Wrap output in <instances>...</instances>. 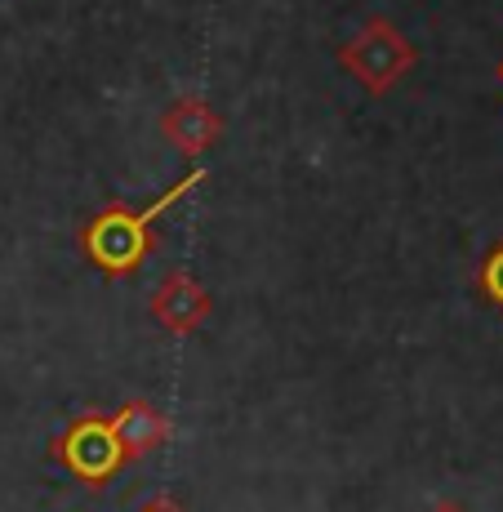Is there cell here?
Returning a JSON list of instances; mask_svg holds the SVG:
<instances>
[{"label": "cell", "mask_w": 503, "mask_h": 512, "mask_svg": "<svg viewBox=\"0 0 503 512\" xmlns=\"http://www.w3.org/2000/svg\"><path fill=\"white\" fill-rule=\"evenodd\" d=\"M223 130H228V125H223V116L214 112L201 94L174 98V103L161 112V139L170 143L174 152H183L187 161H196V156H205L210 147H219Z\"/></svg>", "instance_id": "cell-5"}, {"label": "cell", "mask_w": 503, "mask_h": 512, "mask_svg": "<svg viewBox=\"0 0 503 512\" xmlns=\"http://www.w3.org/2000/svg\"><path fill=\"white\" fill-rule=\"evenodd\" d=\"M45 459L58 464L76 486L90 490V495L107 490L125 468H130V455H125L121 437H116L112 415H103V410H85V415H76L54 441H49Z\"/></svg>", "instance_id": "cell-2"}, {"label": "cell", "mask_w": 503, "mask_h": 512, "mask_svg": "<svg viewBox=\"0 0 503 512\" xmlns=\"http://www.w3.org/2000/svg\"><path fill=\"white\" fill-rule=\"evenodd\" d=\"M201 183H205V170L201 165H192L183 179H174L161 196H156V201H147L143 210H130V205H121V201L103 205V210L90 214V219L81 223V232H76L81 254L94 263L98 272H103V277L130 281L134 272L156 254V245H161V236H156V219Z\"/></svg>", "instance_id": "cell-1"}, {"label": "cell", "mask_w": 503, "mask_h": 512, "mask_svg": "<svg viewBox=\"0 0 503 512\" xmlns=\"http://www.w3.org/2000/svg\"><path fill=\"white\" fill-rule=\"evenodd\" d=\"M419 49L410 45V36L397 23H388L383 14H374L361 23V32L348 45H339V67L361 85L370 98L392 94L401 81L414 72Z\"/></svg>", "instance_id": "cell-3"}, {"label": "cell", "mask_w": 503, "mask_h": 512, "mask_svg": "<svg viewBox=\"0 0 503 512\" xmlns=\"http://www.w3.org/2000/svg\"><path fill=\"white\" fill-rule=\"evenodd\" d=\"M428 512H468V508L455 504V499H446V504H437V508H428Z\"/></svg>", "instance_id": "cell-9"}, {"label": "cell", "mask_w": 503, "mask_h": 512, "mask_svg": "<svg viewBox=\"0 0 503 512\" xmlns=\"http://www.w3.org/2000/svg\"><path fill=\"white\" fill-rule=\"evenodd\" d=\"M134 512H187V508L174 495H152V499H143Z\"/></svg>", "instance_id": "cell-8"}, {"label": "cell", "mask_w": 503, "mask_h": 512, "mask_svg": "<svg viewBox=\"0 0 503 512\" xmlns=\"http://www.w3.org/2000/svg\"><path fill=\"white\" fill-rule=\"evenodd\" d=\"M495 76H499V81H503V58H499V67H495Z\"/></svg>", "instance_id": "cell-10"}, {"label": "cell", "mask_w": 503, "mask_h": 512, "mask_svg": "<svg viewBox=\"0 0 503 512\" xmlns=\"http://www.w3.org/2000/svg\"><path fill=\"white\" fill-rule=\"evenodd\" d=\"M147 312H152V321L165 334L187 339V334H196L205 321H210L214 299H210V290H205V285L196 281L187 268H170L161 281H156L152 299H147Z\"/></svg>", "instance_id": "cell-4"}, {"label": "cell", "mask_w": 503, "mask_h": 512, "mask_svg": "<svg viewBox=\"0 0 503 512\" xmlns=\"http://www.w3.org/2000/svg\"><path fill=\"white\" fill-rule=\"evenodd\" d=\"M477 294H481V303H490V308L503 317V241L490 245L486 259H481V268H477Z\"/></svg>", "instance_id": "cell-7"}, {"label": "cell", "mask_w": 503, "mask_h": 512, "mask_svg": "<svg viewBox=\"0 0 503 512\" xmlns=\"http://www.w3.org/2000/svg\"><path fill=\"white\" fill-rule=\"evenodd\" d=\"M112 428H116V437H121L130 464H138V459H147V455H156V450L170 446V437H174L170 415H165V410H156L152 401H138V397L125 401V406L116 410Z\"/></svg>", "instance_id": "cell-6"}]
</instances>
